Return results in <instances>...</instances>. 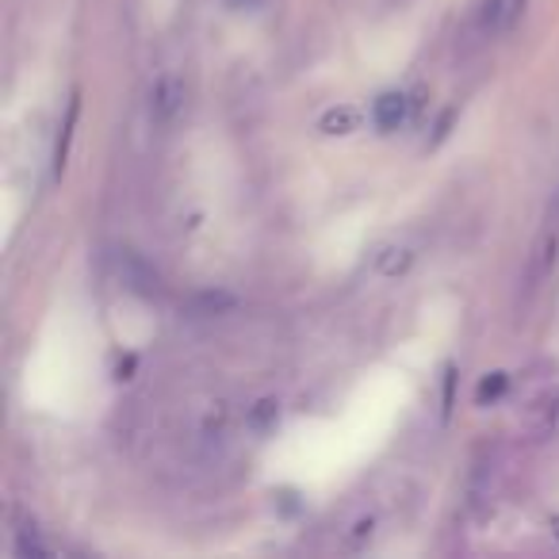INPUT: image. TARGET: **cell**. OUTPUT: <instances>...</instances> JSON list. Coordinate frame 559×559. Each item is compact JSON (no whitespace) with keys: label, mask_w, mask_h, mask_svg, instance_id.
<instances>
[{"label":"cell","mask_w":559,"mask_h":559,"mask_svg":"<svg viewBox=\"0 0 559 559\" xmlns=\"http://www.w3.org/2000/svg\"><path fill=\"white\" fill-rule=\"evenodd\" d=\"M241 4H246V9H261L264 0H230V9H241Z\"/></svg>","instance_id":"13"},{"label":"cell","mask_w":559,"mask_h":559,"mask_svg":"<svg viewBox=\"0 0 559 559\" xmlns=\"http://www.w3.org/2000/svg\"><path fill=\"white\" fill-rule=\"evenodd\" d=\"M365 536H372V518H360L357 525H353V540H365Z\"/></svg>","instance_id":"11"},{"label":"cell","mask_w":559,"mask_h":559,"mask_svg":"<svg viewBox=\"0 0 559 559\" xmlns=\"http://www.w3.org/2000/svg\"><path fill=\"white\" fill-rule=\"evenodd\" d=\"M16 551H20V556H50V544H43L39 540V536H20V540H16Z\"/></svg>","instance_id":"9"},{"label":"cell","mask_w":559,"mask_h":559,"mask_svg":"<svg viewBox=\"0 0 559 559\" xmlns=\"http://www.w3.org/2000/svg\"><path fill=\"white\" fill-rule=\"evenodd\" d=\"M506 372H490L487 380L479 383V391H475V399H479V406H487V403H498V399L506 395Z\"/></svg>","instance_id":"8"},{"label":"cell","mask_w":559,"mask_h":559,"mask_svg":"<svg viewBox=\"0 0 559 559\" xmlns=\"http://www.w3.org/2000/svg\"><path fill=\"white\" fill-rule=\"evenodd\" d=\"M548 528H551V536L559 540V518H551V521H548Z\"/></svg>","instance_id":"14"},{"label":"cell","mask_w":559,"mask_h":559,"mask_svg":"<svg viewBox=\"0 0 559 559\" xmlns=\"http://www.w3.org/2000/svg\"><path fill=\"white\" fill-rule=\"evenodd\" d=\"M357 123H360V116L353 108H334L322 116V131L326 134H349V131H357Z\"/></svg>","instance_id":"3"},{"label":"cell","mask_w":559,"mask_h":559,"mask_svg":"<svg viewBox=\"0 0 559 559\" xmlns=\"http://www.w3.org/2000/svg\"><path fill=\"white\" fill-rule=\"evenodd\" d=\"M452 388H456V368H444V418L452 414Z\"/></svg>","instance_id":"10"},{"label":"cell","mask_w":559,"mask_h":559,"mask_svg":"<svg viewBox=\"0 0 559 559\" xmlns=\"http://www.w3.org/2000/svg\"><path fill=\"white\" fill-rule=\"evenodd\" d=\"M185 108V81L177 73H162L150 88V119L154 127H169Z\"/></svg>","instance_id":"1"},{"label":"cell","mask_w":559,"mask_h":559,"mask_svg":"<svg viewBox=\"0 0 559 559\" xmlns=\"http://www.w3.org/2000/svg\"><path fill=\"white\" fill-rule=\"evenodd\" d=\"M548 226H559V188L551 195V207H548Z\"/></svg>","instance_id":"12"},{"label":"cell","mask_w":559,"mask_h":559,"mask_svg":"<svg viewBox=\"0 0 559 559\" xmlns=\"http://www.w3.org/2000/svg\"><path fill=\"white\" fill-rule=\"evenodd\" d=\"M234 304H238V299H234L230 292H203V296L195 299V311H200V314H218V311H230Z\"/></svg>","instance_id":"7"},{"label":"cell","mask_w":559,"mask_h":559,"mask_svg":"<svg viewBox=\"0 0 559 559\" xmlns=\"http://www.w3.org/2000/svg\"><path fill=\"white\" fill-rule=\"evenodd\" d=\"M406 116H411V96H406V93H383V96H376V104H372V123L380 127V131H399V127L406 123Z\"/></svg>","instance_id":"2"},{"label":"cell","mask_w":559,"mask_h":559,"mask_svg":"<svg viewBox=\"0 0 559 559\" xmlns=\"http://www.w3.org/2000/svg\"><path fill=\"white\" fill-rule=\"evenodd\" d=\"M78 116H81V96L73 93V100H70V116H66L62 139H58V150H55V173H62V165H66V150H70V139H73V123H78Z\"/></svg>","instance_id":"4"},{"label":"cell","mask_w":559,"mask_h":559,"mask_svg":"<svg viewBox=\"0 0 559 559\" xmlns=\"http://www.w3.org/2000/svg\"><path fill=\"white\" fill-rule=\"evenodd\" d=\"M276 418H280V403H276V399H261V403L249 411V426H253L257 433H264L269 426H276Z\"/></svg>","instance_id":"6"},{"label":"cell","mask_w":559,"mask_h":559,"mask_svg":"<svg viewBox=\"0 0 559 559\" xmlns=\"http://www.w3.org/2000/svg\"><path fill=\"white\" fill-rule=\"evenodd\" d=\"M411 261H414L411 249H406V246H391V249H383V253H380V272H383V276H399V272L411 269Z\"/></svg>","instance_id":"5"}]
</instances>
